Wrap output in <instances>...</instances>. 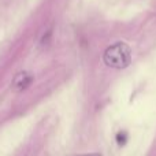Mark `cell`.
Instances as JSON below:
<instances>
[{"label": "cell", "mask_w": 156, "mask_h": 156, "mask_svg": "<svg viewBox=\"0 0 156 156\" xmlns=\"http://www.w3.org/2000/svg\"><path fill=\"white\" fill-rule=\"evenodd\" d=\"M104 63L112 69H125L130 65L132 51L125 43H115L105 49L103 55Z\"/></svg>", "instance_id": "6da1fadb"}, {"label": "cell", "mask_w": 156, "mask_h": 156, "mask_svg": "<svg viewBox=\"0 0 156 156\" xmlns=\"http://www.w3.org/2000/svg\"><path fill=\"white\" fill-rule=\"evenodd\" d=\"M80 156H101V154H85V155H80Z\"/></svg>", "instance_id": "3957f363"}, {"label": "cell", "mask_w": 156, "mask_h": 156, "mask_svg": "<svg viewBox=\"0 0 156 156\" xmlns=\"http://www.w3.org/2000/svg\"><path fill=\"white\" fill-rule=\"evenodd\" d=\"M32 82H33L32 74H29L27 71H21V73H18L15 77H14L12 83H11V88H12L15 92H22V90L29 88Z\"/></svg>", "instance_id": "7a4b0ae2"}]
</instances>
